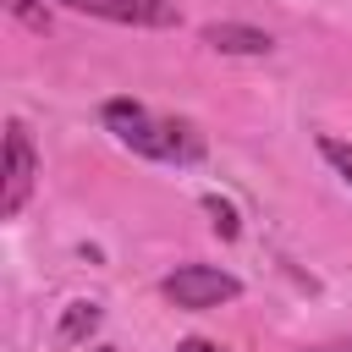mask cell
<instances>
[{
    "label": "cell",
    "mask_w": 352,
    "mask_h": 352,
    "mask_svg": "<svg viewBox=\"0 0 352 352\" xmlns=\"http://www.w3.org/2000/svg\"><path fill=\"white\" fill-rule=\"evenodd\" d=\"M104 126L116 132V143H126L143 160H165V165H192L204 154V132L192 121L176 116H154L138 99H110L104 104Z\"/></svg>",
    "instance_id": "6da1fadb"
},
{
    "label": "cell",
    "mask_w": 352,
    "mask_h": 352,
    "mask_svg": "<svg viewBox=\"0 0 352 352\" xmlns=\"http://www.w3.org/2000/svg\"><path fill=\"white\" fill-rule=\"evenodd\" d=\"M33 182H38V154H33V138L22 121H6V176H0V220H16L33 198Z\"/></svg>",
    "instance_id": "7a4b0ae2"
},
{
    "label": "cell",
    "mask_w": 352,
    "mask_h": 352,
    "mask_svg": "<svg viewBox=\"0 0 352 352\" xmlns=\"http://www.w3.org/2000/svg\"><path fill=\"white\" fill-rule=\"evenodd\" d=\"M176 308H220V302H231V297H242V280L231 275V270H214V264H182L176 275H165V286H160Z\"/></svg>",
    "instance_id": "3957f363"
},
{
    "label": "cell",
    "mask_w": 352,
    "mask_h": 352,
    "mask_svg": "<svg viewBox=\"0 0 352 352\" xmlns=\"http://www.w3.org/2000/svg\"><path fill=\"white\" fill-rule=\"evenodd\" d=\"M60 6L104 16V22H126V28H176L182 22L176 0H60Z\"/></svg>",
    "instance_id": "277c9868"
},
{
    "label": "cell",
    "mask_w": 352,
    "mask_h": 352,
    "mask_svg": "<svg viewBox=\"0 0 352 352\" xmlns=\"http://www.w3.org/2000/svg\"><path fill=\"white\" fill-rule=\"evenodd\" d=\"M204 44L220 50V55H270L275 38L264 28H248V22H209L204 28Z\"/></svg>",
    "instance_id": "5b68a950"
},
{
    "label": "cell",
    "mask_w": 352,
    "mask_h": 352,
    "mask_svg": "<svg viewBox=\"0 0 352 352\" xmlns=\"http://www.w3.org/2000/svg\"><path fill=\"white\" fill-rule=\"evenodd\" d=\"M94 324H99V302H72V314H66V324H60V341L88 336Z\"/></svg>",
    "instance_id": "8992f818"
},
{
    "label": "cell",
    "mask_w": 352,
    "mask_h": 352,
    "mask_svg": "<svg viewBox=\"0 0 352 352\" xmlns=\"http://www.w3.org/2000/svg\"><path fill=\"white\" fill-rule=\"evenodd\" d=\"M319 154L330 160V170L352 187V143H341V138H319Z\"/></svg>",
    "instance_id": "52a82bcc"
},
{
    "label": "cell",
    "mask_w": 352,
    "mask_h": 352,
    "mask_svg": "<svg viewBox=\"0 0 352 352\" xmlns=\"http://www.w3.org/2000/svg\"><path fill=\"white\" fill-rule=\"evenodd\" d=\"M204 209L214 214V231H220V236H236V214H231V204H220V198L209 192V198H204Z\"/></svg>",
    "instance_id": "ba28073f"
},
{
    "label": "cell",
    "mask_w": 352,
    "mask_h": 352,
    "mask_svg": "<svg viewBox=\"0 0 352 352\" xmlns=\"http://www.w3.org/2000/svg\"><path fill=\"white\" fill-rule=\"evenodd\" d=\"M6 6H11V11H16V16H22V22H28V28H38V33H44V28H50V16H44V11H38V6H33V0H6Z\"/></svg>",
    "instance_id": "9c48e42d"
},
{
    "label": "cell",
    "mask_w": 352,
    "mask_h": 352,
    "mask_svg": "<svg viewBox=\"0 0 352 352\" xmlns=\"http://www.w3.org/2000/svg\"><path fill=\"white\" fill-rule=\"evenodd\" d=\"M176 352H226V346H214V341H204V336H192V341H182Z\"/></svg>",
    "instance_id": "30bf717a"
},
{
    "label": "cell",
    "mask_w": 352,
    "mask_h": 352,
    "mask_svg": "<svg viewBox=\"0 0 352 352\" xmlns=\"http://www.w3.org/2000/svg\"><path fill=\"white\" fill-rule=\"evenodd\" d=\"M314 352H352V341H324V346H314Z\"/></svg>",
    "instance_id": "8fae6325"
}]
</instances>
